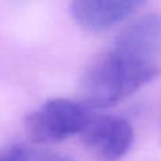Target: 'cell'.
<instances>
[{"instance_id":"obj_3","label":"cell","mask_w":161,"mask_h":161,"mask_svg":"<svg viewBox=\"0 0 161 161\" xmlns=\"http://www.w3.org/2000/svg\"><path fill=\"white\" fill-rule=\"evenodd\" d=\"M82 137L96 161H120L133 144L134 131L122 117L91 116Z\"/></svg>"},{"instance_id":"obj_2","label":"cell","mask_w":161,"mask_h":161,"mask_svg":"<svg viewBox=\"0 0 161 161\" xmlns=\"http://www.w3.org/2000/svg\"><path fill=\"white\" fill-rule=\"evenodd\" d=\"M91 119L82 102L57 97L41 105L27 117L25 127L31 140L38 144H51L82 134Z\"/></svg>"},{"instance_id":"obj_4","label":"cell","mask_w":161,"mask_h":161,"mask_svg":"<svg viewBox=\"0 0 161 161\" xmlns=\"http://www.w3.org/2000/svg\"><path fill=\"white\" fill-rule=\"evenodd\" d=\"M142 6L134 0H76L69 13L75 23L89 31H102L130 17Z\"/></svg>"},{"instance_id":"obj_5","label":"cell","mask_w":161,"mask_h":161,"mask_svg":"<svg viewBox=\"0 0 161 161\" xmlns=\"http://www.w3.org/2000/svg\"><path fill=\"white\" fill-rule=\"evenodd\" d=\"M114 45L158 62L161 55V16L150 14L131 23L117 37Z\"/></svg>"},{"instance_id":"obj_1","label":"cell","mask_w":161,"mask_h":161,"mask_svg":"<svg viewBox=\"0 0 161 161\" xmlns=\"http://www.w3.org/2000/svg\"><path fill=\"white\" fill-rule=\"evenodd\" d=\"M157 61L113 45L85 72L80 83L86 108L105 109L125 100L158 75Z\"/></svg>"},{"instance_id":"obj_6","label":"cell","mask_w":161,"mask_h":161,"mask_svg":"<svg viewBox=\"0 0 161 161\" xmlns=\"http://www.w3.org/2000/svg\"><path fill=\"white\" fill-rule=\"evenodd\" d=\"M0 161H28L27 158V150L23 147H16L10 148L6 154L0 157Z\"/></svg>"}]
</instances>
